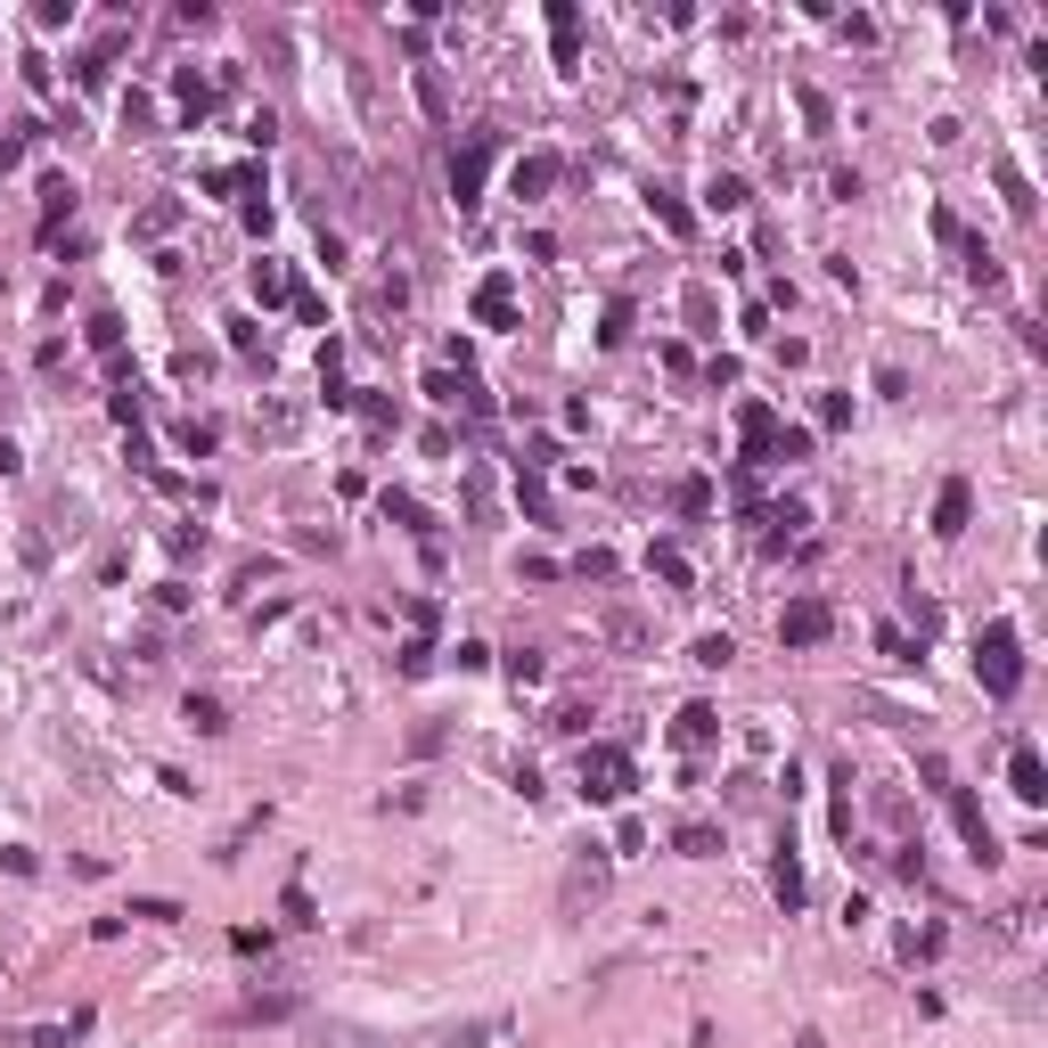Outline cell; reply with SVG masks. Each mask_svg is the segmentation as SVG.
I'll return each mask as SVG.
<instances>
[{"label": "cell", "mask_w": 1048, "mask_h": 1048, "mask_svg": "<svg viewBox=\"0 0 1048 1048\" xmlns=\"http://www.w3.org/2000/svg\"><path fill=\"white\" fill-rule=\"evenodd\" d=\"M975 680L992 688V697H1016V688H1024V639H1016V623H983V639H975Z\"/></svg>", "instance_id": "6da1fadb"}, {"label": "cell", "mask_w": 1048, "mask_h": 1048, "mask_svg": "<svg viewBox=\"0 0 1048 1048\" xmlns=\"http://www.w3.org/2000/svg\"><path fill=\"white\" fill-rule=\"evenodd\" d=\"M484 181H492V132H468L451 148V197H459V214L484 205Z\"/></svg>", "instance_id": "7a4b0ae2"}, {"label": "cell", "mask_w": 1048, "mask_h": 1048, "mask_svg": "<svg viewBox=\"0 0 1048 1048\" xmlns=\"http://www.w3.org/2000/svg\"><path fill=\"white\" fill-rule=\"evenodd\" d=\"M582 794H590V803H623V794H631V753L623 746H582Z\"/></svg>", "instance_id": "3957f363"}, {"label": "cell", "mask_w": 1048, "mask_h": 1048, "mask_svg": "<svg viewBox=\"0 0 1048 1048\" xmlns=\"http://www.w3.org/2000/svg\"><path fill=\"white\" fill-rule=\"evenodd\" d=\"M835 631V606L828 598H787V615H779V639L787 647H820Z\"/></svg>", "instance_id": "277c9868"}, {"label": "cell", "mask_w": 1048, "mask_h": 1048, "mask_svg": "<svg viewBox=\"0 0 1048 1048\" xmlns=\"http://www.w3.org/2000/svg\"><path fill=\"white\" fill-rule=\"evenodd\" d=\"M942 794H951V820H958V835H967V852L992 869V861H999V835H992V820H983V803H975L967 787H942Z\"/></svg>", "instance_id": "5b68a950"}, {"label": "cell", "mask_w": 1048, "mask_h": 1048, "mask_svg": "<svg viewBox=\"0 0 1048 1048\" xmlns=\"http://www.w3.org/2000/svg\"><path fill=\"white\" fill-rule=\"evenodd\" d=\"M598 893H606V852L590 844V852H582L574 869H565V885H557V901H565V910H590Z\"/></svg>", "instance_id": "8992f818"}, {"label": "cell", "mask_w": 1048, "mask_h": 1048, "mask_svg": "<svg viewBox=\"0 0 1048 1048\" xmlns=\"http://www.w3.org/2000/svg\"><path fill=\"white\" fill-rule=\"evenodd\" d=\"M427 402H443V410H484V386H475L468 369H427Z\"/></svg>", "instance_id": "52a82bcc"}, {"label": "cell", "mask_w": 1048, "mask_h": 1048, "mask_svg": "<svg viewBox=\"0 0 1048 1048\" xmlns=\"http://www.w3.org/2000/svg\"><path fill=\"white\" fill-rule=\"evenodd\" d=\"M475 320L484 328H516V279L508 270H492V279L475 287Z\"/></svg>", "instance_id": "ba28073f"}, {"label": "cell", "mask_w": 1048, "mask_h": 1048, "mask_svg": "<svg viewBox=\"0 0 1048 1048\" xmlns=\"http://www.w3.org/2000/svg\"><path fill=\"white\" fill-rule=\"evenodd\" d=\"M738 443H746V468H753V459H770V443H779V410H770V402H746V410H738Z\"/></svg>", "instance_id": "9c48e42d"}, {"label": "cell", "mask_w": 1048, "mask_h": 1048, "mask_svg": "<svg viewBox=\"0 0 1048 1048\" xmlns=\"http://www.w3.org/2000/svg\"><path fill=\"white\" fill-rule=\"evenodd\" d=\"M1008 787H1016V803H1048V762H1040V746H1016V753H1008Z\"/></svg>", "instance_id": "30bf717a"}, {"label": "cell", "mask_w": 1048, "mask_h": 1048, "mask_svg": "<svg viewBox=\"0 0 1048 1048\" xmlns=\"http://www.w3.org/2000/svg\"><path fill=\"white\" fill-rule=\"evenodd\" d=\"M967 516H975V492H967V475H951V484H942V500H934V533L958 541V533H967Z\"/></svg>", "instance_id": "8fae6325"}, {"label": "cell", "mask_w": 1048, "mask_h": 1048, "mask_svg": "<svg viewBox=\"0 0 1048 1048\" xmlns=\"http://www.w3.org/2000/svg\"><path fill=\"white\" fill-rule=\"evenodd\" d=\"M74 205H82V188H74L66 173L41 181V238H50V246H58V222H74Z\"/></svg>", "instance_id": "7c38bea8"}, {"label": "cell", "mask_w": 1048, "mask_h": 1048, "mask_svg": "<svg viewBox=\"0 0 1048 1048\" xmlns=\"http://www.w3.org/2000/svg\"><path fill=\"white\" fill-rule=\"evenodd\" d=\"M647 574H656L664 590H697V565H688L680 541H656V549H647Z\"/></svg>", "instance_id": "4fadbf2b"}, {"label": "cell", "mask_w": 1048, "mask_h": 1048, "mask_svg": "<svg viewBox=\"0 0 1048 1048\" xmlns=\"http://www.w3.org/2000/svg\"><path fill=\"white\" fill-rule=\"evenodd\" d=\"M557 173H565V164H557V148L516 156V197H549V188H557Z\"/></svg>", "instance_id": "5bb4252c"}, {"label": "cell", "mask_w": 1048, "mask_h": 1048, "mask_svg": "<svg viewBox=\"0 0 1048 1048\" xmlns=\"http://www.w3.org/2000/svg\"><path fill=\"white\" fill-rule=\"evenodd\" d=\"M992 173H999V197H1008V214H1016V222H1032V214H1040V197H1032V181H1024V164H1016V156H999Z\"/></svg>", "instance_id": "9a60e30c"}, {"label": "cell", "mask_w": 1048, "mask_h": 1048, "mask_svg": "<svg viewBox=\"0 0 1048 1048\" xmlns=\"http://www.w3.org/2000/svg\"><path fill=\"white\" fill-rule=\"evenodd\" d=\"M672 738H680L688 753H697V746H712V738H721V712H712V705H680V721H672Z\"/></svg>", "instance_id": "2e32d148"}, {"label": "cell", "mask_w": 1048, "mask_h": 1048, "mask_svg": "<svg viewBox=\"0 0 1048 1048\" xmlns=\"http://www.w3.org/2000/svg\"><path fill=\"white\" fill-rule=\"evenodd\" d=\"M549 41H557V66H574V58H582V17H574V0H557V9H549Z\"/></svg>", "instance_id": "e0dca14e"}, {"label": "cell", "mask_w": 1048, "mask_h": 1048, "mask_svg": "<svg viewBox=\"0 0 1048 1048\" xmlns=\"http://www.w3.org/2000/svg\"><path fill=\"white\" fill-rule=\"evenodd\" d=\"M386 516H393V524H410V533H418V541H427V557H434V549H443V541H434V516H427V508H418V500H410V492H386Z\"/></svg>", "instance_id": "ac0fdd59"}, {"label": "cell", "mask_w": 1048, "mask_h": 1048, "mask_svg": "<svg viewBox=\"0 0 1048 1048\" xmlns=\"http://www.w3.org/2000/svg\"><path fill=\"white\" fill-rule=\"evenodd\" d=\"M672 852H680V861H712V852H721V828L688 820V828H672Z\"/></svg>", "instance_id": "d6986e66"}, {"label": "cell", "mask_w": 1048, "mask_h": 1048, "mask_svg": "<svg viewBox=\"0 0 1048 1048\" xmlns=\"http://www.w3.org/2000/svg\"><path fill=\"white\" fill-rule=\"evenodd\" d=\"M311 1048H393V1040H377V1032H361V1024H337V1016H328L320 1032H311Z\"/></svg>", "instance_id": "ffe728a7"}, {"label": "cell", "mask_w": 1048, "mask_h": 1048, "mask_svg": "<svg viewBox=\"0 0 1048 1048\" xmlns=\"http://www.w3.org/2000/svg\"><path fill=\"white\" fill-rule=\"evenodd\" d=\"M647 205H656V222L672 229V238H697V214H688V205L672 197V188H647Z\"/></svg>", "instance_id": "44dd1931"}, {"label": "cell", "mask_w": 1048, "mask_h": 1048, "mask_svg": "<svg viewBox=\"0 0 1048 1048\" xmlns=\"http://www.w3.org/2000/svg\"><path fill=\"white\" fill-rule=\"evenodd\" d=\"M967 279L983 287V296H999V287H1008V270H999V255H992V246H983V238L967 246Z\"/></svg>", "instance_id": "7402d4cb"}, {"label": "cell", "mask_w": 1048, "mask_h": 1048, "mask_svg": "<svg viewBox=\"0 0 1048 1048\" xmlns=\"http://www.w3.org/2000/svg\"><path fill=\"white\" fill-rule=\"evenodd\" d=\"M181 721L197 729V738H222V729H229V712H222V697H188V705H181Z\"/></svg>", "instance_id": "603a6c76"}, {"label": "cell", "mask_w": 1048, "mask_h": 1048, "mask_svg": "<svg viewBox=\"0 0 1048 1048\" xmlns=\"http://www.w3.org/2000/svg\"><path fill=\"white\" fill-rule=\"evenodd\" d=\"M770 893H779L787 910H803V861H794V852H779V861H770Z\"/></svg>", "instance_id": "cb8c5ba5"}, {"label": "cell", "mask_w": 1048, "mask_h": 1048, "mask_svg": "<svg viewBox=\"0 0 1048 1048\" xmlns=\"http://www.w3.org/2000/svg\"><path fill=\"white\" fill-rule=\"evenodd\" d=\"M246 287H255V304H263V311L296 296V287H287V270H279V263H255V279H246Z\"/></svg>", "instance_id": "d4e9b609"}, {"label": "cell", "mask_w": 1048, "mask_h": 1048, "mask_svg": "<svg viewBox=\"0 0 1048 1048\" xmlns=\"http://www.w3.org/2000/svg\"><path fill=\"white\" fill-rule=\"evenodd\" d=\"M173 91H181V107H188V115H205V107H214V82H205L197 66H181V74H173Z\"/></svg>", "instance_id": "484cf974"}, {"label": "cell", "mask_w": 1048, "mask_h": 1048, "mask_svg": "<svg viewBox=\"0 0 1048 1048\" xmlns=\"http://www.w3.org/2000/svg\"><path fill=\"white\" fill-rule=\"evenodd\" d=\"M205 188H214V197H238V188H263V173L255 164H222V173H205Z\"/></svg>", "instance_id": "4316f807"}, {"label": "cell", "mask_w": 1048, "mask_h": 1048, "mask_svg": "<svg viewBox=\"0 0 1048 1048\" xmlns=\"http://www.w3.org/2000/svg\"><path fill=\"white\" fill-rule=\"evenodd\" d=\"M91 345H99V361H123V320L115 311H91Z\"/></svg>", "instance_id": "83f0119b"}, {"label": "cell", "mask_w": 1048, "mask_h": 1048, "mask_svg": "<svg viewBox=\"0 0 1048 1048\" xmlns=\"http://www.w3.org/2000/svg\"><path fill=\"white\" fill-rule=\"evenodd\" d=\"M672 508H680V516H705V508H712V484H705V475H680V484H672Z\"/></svg>", "instance_id": "f1b7e54d"}, {"label": "cell", "mask_w": 1048, "mask_h": 1048, "mask_svg": "<svg viewBox=\"0 0 1048 1048\" xmlns=\"http://www.w3.org/2000/svg\"><path fill=\"white\" fill-rule=\"evenodd\" d=\"M238 1016H246V1024H287V1016H296V999H287V992H270V999H246Z\"/></svg>", "instance_id": "f546056e"}, {"label": "cell", "mask_w": 1048, "mask_h": 1048, "mask_svg": "<svg viewBox=\"0 0 1048 1048\" xmlns=\"http://www.w3.org/2000/svg\"><path fill=\"white\" fill-rule=\"evenodd\" d=\"M33 132H41V123H9V132H0V173H9V164H25Z\"/></svg>", "instance_id": "4dcf8cb0"}, {"label": "cell", "mask_w": 1048, "mask_h": 1048, "mask_svg": "<svg viewBox=\"0 0 1048 1048\" xmlns=\"http://www.w3.org/2000/svg\"><path fill=\"white\" fill-rule=\"evenodd\" d=\"M418 107H427L434 123L451 115V99H443V74H434V66H418Z\"/></svg>", "instance_id": "1f68e13d"}, {"label": "cell", "mask_w": 1048, "mask_h": 1048, "mask_svg": "<svg viewBox=\"0 0 1048 1048\" xmlns=\"http://www.w3.org/2000/svg\"><path fill=\"white\" fill-rule=\"evenodd\" d=\"M688 656H697V664H705V672H721V664H729V656H738V647H729V631H705L697 647H688Z\"/></svg>", "instance_id": "d6a6232c"}, {"label": "cell", "mask_w": 1048, "mask_h": 1048, "mask_svg": "<svg viewBox=\"0 0 1048 1048\" xmlns=\"http://www.w3.org/2000/svg\"><path fill=\"white\" fill-rule=\"evenodd\" d=\"M492 1032H500V1024H492V1016H475V1024H459V1032H443L434 1048H484Z\"/></svg>", "instance_id": "836d02e7"}, {"label": "cell", "mask_w": 1048, "mask_h": 1048, "mask_svg": "<svg viewBox=\"0 0 1048 1048\" xmlns=\"http://www.w3.org/2000/svg\"><path fill=\"white\" fill-rule=\"evenodd\" d=\"M705 197H712V214H738V205H746V181H738V173H721V181L705 188Z\"/></svg>", "instance_id": "e575fe53"}, {"label": "cell", "mask_w": 1048, "mask_h": 1048, "mask_svg": "<svg viewBox=\"0 0 1048 1048\" xmlns=\"http://www.w3.org/2000/svg\"><path fill=\"white\" fill-rule=\"evenodd\" d=\"M541 672H549V664H541V647H516V656H508V680H516V688H533Z\"/></svg>", "instance_id": "d590c367"}, {"label": "cell", "mask_w": 1048, "mask_h": 1048, "mask_svg": "<svg viewBox=\"0 0 1048 1048\" xmlns=\"http://www.w3.org/2000/svg\"><path fill=\"white\" fill-rule=\"evenodd\" d=\"M427 664H434V631H410V647H402V672L418 680V672H427Z\"/></svg>", "instance_id": "8d00e7d4"}, {"label": "cell", "mask_w": 1048, "mask_h": 1048, "mask_svg": "<svg viewBox=\"0 0 1048 1048\" xmlns=\"http://www.w3.org/2000/svg\"><path fill=\"white\" fill-rule=\"evenodd\" d=\"M214 443H222V434H214V418H188V427H181V451H197V459H205Z\"/></svg>", "instance_id": "74e56055"}, {"label": "cell", "mask_w": 1048, "mask_h": 1048, "mask_svg": "<svg viewBox=\"0 0 1048 1048\" xmlns=\"http://www.w3.org/2000/svg\"><path fill=\"white\" fill-rule=\"evenodd\" d=\"M123 123H132V132H148V123H156V99H148V91H123Z\"/></svg>", "instance_id": "f35d334b"}, {"label": "cell", "mask_w": 1048, "mask_h": 1048, "mask_svg": "<svg viewBox=\"0 0 1048 1048\" xmlns=\"http://www.w3.org/2000/svg\"><path fill=\"white\" fill-rule=\"evenodd\" d=\"M181 222V205H148V214H140L132 229H140V238H164V229H173Z\"/></svg>", "instance_id": "ab89813d"}, {"label": "cell", "mask_w": 1048, "mask_h": 1048, "mask_svg": "<svg viewBox=\"0 0 1048 1048\" xmlns=\"http://www.w3.org/2000/svg\"><path fill=\"white\" fill-rule=\"evenodd\" d=\"M770 459H811V434H803V427H779V443H770Z\"/></svg>", "instance_id": "60d3db41"}, {"label": "cell", "mask_w": 1048, "mask_h": 1048, "mask_svg": "<svg viewBox=\"0 0 1048 1048\" xmlns=\"http://www.w3.org/2000/svg\"><path fill=\"white\" fill-rule=\"evenodd\" d=\"M631 337V304H606V328H598V345H623Z\"/></svg>", "instance_id": "b9f144b4"}, {"label": "cell", "mask_w": 1048, "mask_h": 1048, "mask_svg": "<svg viewBox=\"0 0 1048 1048\" xmlns=\"http://www.w3.org/2000/svg\"><path fill=\"white\" fill-rule=\"evenodd\" d=\"M820 427H852V393H820Z\"/></svg>", "instance_id": "7bdbcfd3"}, {"label": "cell", "mask_w": 1048, "mask_h": 1048, "mask_svg": "<svg viewBox=\"0 0 1048 1048\" xmlns=\"http://www.w3.org/2000/svg\"><path fill=\"white\" fill-rule=\"evenodd\" d=\"M680 304H688V320H697V328H705V337H712V287H688V296H680Z\"/></svg>", "instance_id": "ee69618b"}, {"label": "cell", "mask_w": 1048, "mask_h": 1048, "mask_svg": "<svg viewBox=\"0 0 1048 1048\" xmlns=\"http://www.w3.org/2000/svg\"><path fill=\"white\" fill-rule=\"evenodd\" d=\"M123 917H148V926H173L181 910H173V901H132V910H123Z\"/></svg>", "instance_id": "f6af8a7d"}, {"label": "cell", "mask_w": 1048, "mask_h": 1048, "mask_svg": "<svg viewBox=\"0 0 1048 1048\" xmlns=\"http://www.w3.org/2000/svg\"><path fill=\"white\" fill-rule=\"evenodd\" d=\"M516 500H524V508H533V516H541V508H549V492H541V475H533V468H524V475H516Z\"/></svg>", "instance_id": "bcb514c9"}, {"label": "cell", "mask_w": 1048, "mask_h": 1048, "mask_svg": "<svg viewBox=\"0 0 1048 1048\" xmlns=\"http://www.w3.org/2000/svg\"><path fill=\"white\" fill-rule=\"evenodd\" d=\"M549 729H565V738H582V729H590V705H557V721Z\"/></svg>", "instance_id": "7dc6e473"}, {"label": "cell", "mask_w": 1048, "mask_h": 1048, "mask_svg": "<svg viewBox=\"0 0 1048 1048\" xmlns=\"http://www.w3.org/2000/svg\"><path fill=\"white\" fill-rule=\"evenodd\" d=\"M934 238H942V246H958V255H967V246H975L967 229H958V214H934Z\"/></svg>", "instance_id": "c3c4849f"}, {"label": "cell", "mask_w": 1048, "mask_h": 1048, "mask_svg": "<svg viewBox=\"0 0 1048 1048\" xmlns=\"http://www.w3.org/2000/svg\"><path fill=\"white\" fill-rule=\"evenodd\" d=\"M574 574H590V582H606V574H615V557H606V549H582V557H574Z\"/></svg>", "instance_id": "681fc988"}, {"label": "cell", "mask_w": 1048, "mask_h": 1048, "mask_svg": "<svg viewBox=\"0 0 1048 1048\" xmlns=\"http://www.w3.org/2000/svg\"><path fill=\"white\" fill-rule=\"evenodd\" d=\"M17 468H25V459H17V443L0 434V475H17Z\"/></svg>", "instance_id": "f907efd6"}, {"label": "cell", "mask_w": 1048, "mask_h": 1048, "mask_svg": "<svg viewBox=\"0 0 1048 1048\" xmlns=\"http://www.w3.org/2000/svg\"><path fill=\"white\" fill-rule=\"evenodd\" d=\"M794 1048H828V1040H820V1032H803V1040H794Z\"/></svg>", "instance_id": "816d5d0a"}]
</instances>
